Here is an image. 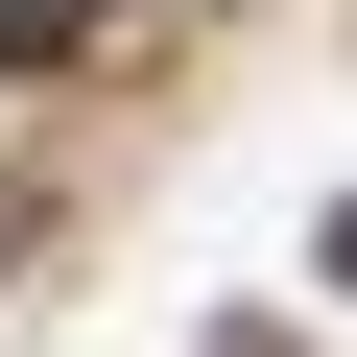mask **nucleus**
I'll list each match as a JSON object with an SVG mask.
<instances>
[{
	"mask_svg": "<svg viewBox=\"0 0 357 357\" xmlns=\"http://www.w3.org/2000/svg\"><path fill=\"white\" fill-rule=\"evenodd\" d=\"M333 262H357V191H333Z\"/></svg>",
	"mask_w": 357,
	"mask_h": 357,
	"instance_id": "nucleus-2",
	"label": "nucleus"
},
{
	"mask_svg": "<svg viewBox=\"0 0 357 357\" xmlns=\"http://www.w3.org/2000/svg\"><path fill=\"white\" fill-rule=\"evenodd\" d=\"M72 24H96V0H0V72H48V48H72Z\"/></svg>",
	"mask_w": 357,
	"mask_h": 357,
	"instance_id": "nucleus-1",
	"label": "nucleus"
}]
</instances>
